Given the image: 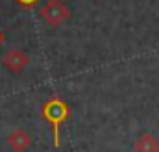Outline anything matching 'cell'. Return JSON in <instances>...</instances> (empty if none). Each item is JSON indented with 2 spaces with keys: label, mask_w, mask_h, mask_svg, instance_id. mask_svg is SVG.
Listing matches in <instances>:
<instances>
[{
  "label": "cell",
  "mask_w": 159,
  "mask_h": 152,
  "mask_svg": "<svg viewBox=\"0 0 159 152\" xmlns=\"http://www.w3.org/2000/svg\"><path fill=\"white\" fill-rule=\"evenodd\" d=\"M2 41H4V34L0 32V45H2Z\"/></svg>",
  "instance_id": "cell-7"
},
{
  "label": "cell",
  "mask_w": 159,
  "mask_h": 152,
  "mask_svg": "<svg viewBox=\"0 0 159 152\" xmlns=\"http://www.w3.org/2000/svg\"><path fill=\"white\" fill-rule=\"evenodd\" d=\"M20 7H24V9H32V7H35L37 4H39L41 0H15Z\"/></svg>",
  "instance_id": "cell-6"
},
{
  "label": "cell",
  "mask_w": 159,
  "mask_h": 152,
  "mask_svg": "<svg viewBox=\"0 0 159 152\" xmlns=\"http://www.w3.org/2000/svg\"><path fill=\"white\" fill-rule=\"evenodd\" d=\"M41 19L48 24V26H61L70 19V9L63 0H46L41 7Z\"/></svg>",
  "instance_id": "cell-2"
},
{
  "label": "cell",
  "mask_w": 159,
  "mask_h": 152,
  "mask_svg": "<svg viewBox=\"0 0 159 152\" xmlns=\"http://www.w3.org/2000/svg\"><path fill=\"white\" fill-rule=\"evenodd\" d=\"M133 149H135V152H159V141L150 132H143L137 137Z\"/></svg>",
  "instance_id": "cell-4"
},
{
  "label": "cell",
  "mask_w": 159,
  "mask_h": 152,
  "mask_svg": "<svg viewBox=\"0 0 159 152\" xmlns=\"http://www.w3.org/2000/svg\"><path fill=\"white\" fill-rule=\"evenodd\" d=\"M7 143H9V147H11L15 152H24L28 147H30L32 141H30V135H28L24 130L17 128V130H13V132L9 134Z\"/></svg>",
  "instance_id": "cell-5"
},
{
  "label": "cell",
  "mask_w": 159,
  "mask_h": 152,
  "mask_svg": "<svg viewBox=\"0 0 159 152\" xmlns=\"http://www.w3.org/2000/svg\"><path fill=\"white\" fill-rule=\"evenodd\" d=\"M41 115L50 122L52 126V141H54V147L57 149L61 145V126L65 124V121L69 119L70 115V108L69 104L59 98V97H50L43 108H41Z\"/></svg>",
  "instance_id": "cell-1"
},
{
  "label": "cell",
  "mask_w": 159,
  "mask_h": 152,
  "mask_svg": "<svg viewBox=\"0 0 159 152\" xmlns=\"http://www.w3.org/2000/svg\"><path fill=\"white\" fill-rule=\"evenodd\" d=\"M2 63H4V67L7 69V71H11V73H20V71H24L26 67H28V63H30V56H26L22 50H7L6 54H4V58H2Z\"/></svg>",
  "instance_id": "cell-3"
}]
</instances>
